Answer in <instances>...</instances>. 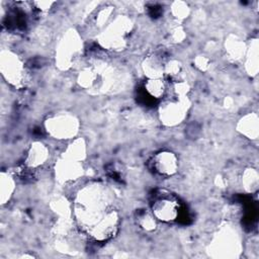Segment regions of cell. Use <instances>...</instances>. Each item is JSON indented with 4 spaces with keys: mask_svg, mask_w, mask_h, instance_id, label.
<instances>
[{
    "mask_svg": "<svg viewBox=\"0 0 259 259\" xmlns=\"http://www.w3.org/2000/svg\"><path fill=\"white\" fill-rule=\"evenodd\" d=\"M73 217L80 230L98 242L111 239L118 231L120 214L113 190L102 182H89L76 193Z\"/></svg>",
    "mask_w": 259,
    "mask_h": 259,
    "instance_id": "cell-1",
    "label": "cell"
},
{
    "mask_svg": "<svg viewBox=\"0 0 259 259\" xmlns=\"http://www.w3.org/2000/svg\"><path fill=\"white\" fill-rule=\"evenodd\" d=\"M133 28L134 22L128 16L117 15L97 35V41L104 50L120 52L125 49L126 36Z\"/></svg>",
    "mask_w": 259,
    "mask_h": 259,
    "instance_id": "cell-2",
    "label": "cell"
},
{
    "mask_svg": "<svg viewBox=\"0 0 259 259\" xmlns=\"http://www.w3.org/2000/svg\"><path fill=\"white\" fill-rule=\"evenodd\" d=\"M83 51L82 37L76 29L70 28L64 32L56 47V66L67 71L81 57Z\"/></svg>",
    "mask_w": 259,
    "mask_h": 259,
    "instance_id": "cell-3",
    "label": "cell"
},
{
    "mask_svg": "<svg viewBox=\"0 0 259 259\" xmlns=\"http://www.w3.org/2000/svg\"><path fill=\"white\" fill-rule=\"evenodd\" d=\"M241 252V242L238 233L231 227H223L214 234L207 253L213 258H234Z\"/></svg>",
    "mask_w": 259,
    "mask_h": 259,
    "instance_id": "cell-4",
    "label": "cell"
},
{
    "mask_svg": "<svg viewBox=\"0 0 259 259\" xmlns=\"http://www.w3.org/2000/svg\"><path fill=\"white\" fill-rule=\"evenodd\" d=\"M46 132L52 138L61 141L73 140L79 133L80 121L76 115L70 112H58L45 120Z\"/></svg>",
    "mask_w": 259,
    "mask_h": 259,
    "instance_id": "cell-5",
    "label": "cell"
},
{
    "mask_svg": "<svg viewBox=\"0 0 259 259\" xmlns=\"http://www.w3.org/2000/svg\"><path fill=\"white\" fill-rule=\"evenodd\" d=\"M190 105L188 97L166 98L159 105V119L166 126L178 125L186 118Z\"/></svg>",
    "mask_w": 259,
    "mask_h": 259,
    "instance_id": "cell-6",
    "label": "cell"
},
{
    "mask_svg": "<svg viewBox=\"0 0 259 259\" xmlns=\"http://www.w3.org/2000/svg\"><path fill=\"white\" fill-rule=\"evenodd\" d=\"M0 71L3 78L12 86L20 88L25 85L26 71L24 63L14 52L3 49L0 52Z\"/></svg>",
    "mask_w": 259,
    "mask_h": 259,
    "instance_id": "cell-7",
    "label": "cell"
},
{
    "mask_svg": "<svg viewBox=\"0 0 259 259\" xmlns=\"http://www.w3.org/2000/svg\"><path fill=\"white\" fill-rule=\"evenodd\" d=\"M180 205L178 200L171 194H160L151 205V211L157 221L162 223H172L179 215Z\"/></svg>",
    "mask_w": 259,
    "mask_h": 259,
    "instance_id": "cell-8",
    "label": "cell"
},
{
    "mask_svg": "<svg viewBox=\"0 0 259 259\" xmlns=\"http://www.w3.org/2000/svg\"><path fill=\"white\" fill-rule=\"evenodd\" d=\"M83 162L61 156L55 165V177L61 184L76 181L84 175Z\"/></svg>",
    "mask_w": 259,
    "mask_h": 259,
    "instance_id": "cell-9",
    "label": "cell"
},
{
    "mask_svg": "<svg viewBox=\"0 0 259 259\" xmlns=\"http://www.w3.org/2000/svg\"><path fill=\"white\" fill-rule=\"evenodd\" d=\"M153 170L160 176L170 177L178 171V157L175 153L163 150L156 153L151 161Z\"/></svg>",
    "mask_w": 259,
    "mask_h": 259,
    "instance_id": "cell-10",
    "label": "cell"
},
{
    "mask_svg": "<svg viewBox=\"0 0 259 259\" xmlns=\"http://www.w3.org/2000/svg\"><path fill=\"white\" fill-rule=\"evenodd\" d=\"M50 156L49 148L46 144L39 141L33 142L26 153V157L24 160L25 166L30 169H36L41 167L44 164L47 163Z\"/></svg>",
    "mask_w": 259,
    "mask_h": 259,
    "instance_id": "cell-11",
    "label": "cell"
},
{
    "mask_svg": "<svg viewBox=\"0 0 259 259\" xmlns=\"http://www.w3.org/2000/svg\"><path fill=\"white\" fill-rule=\"evenodd\" d=\"M237 131L247 139L256 141L259 137V117L255 112L243 115L237 122Z\"/></svg>",
    "mask_w": 259,
    "mask_h": 259,
    "instance_id": "cell-12",
    "label": "cell"
},
{
    "mask_svg": "<svg viewBox=\"0 0 259 259\" xmlns=\"http://www.w3.org/2000/svg\"><path fill=\"white\" fill-rule=\"evenodd\" d=\"M165 63L161 57L157 55H150L142 62V70L147 79H159L164 78Z\"/></svg>",
    "mask_w": 259,
    "mask_h": 259,
    "instance_id": "cell-13",
    "label": "cell"
},
{
    "mask_svg": "<svg viewBox=\"0 0 259 259\" xmlns=\"http://www.w3.org/2000/svg\"><path fill=\"white\" fill-rule=\"evenodd\" d=\"M225 50L229 60L237 62L244 59L247 45L238 35L231 33L225 40Z\"/></svg>",
    "mask_w": 259,
    "mask_h": 259,
    "instance_id": "cell-14",
    "label": "cell"
},
{
    "mask_svg": "<svg viewBox=\"0 0 259 259\" xmlns=\"http://www.w3.org/2000/svg\"><path fill=\"white\" fill-rule=\"evenodd\" d=\"M259 45L258 39H251L250 44L247 46V50L244 56L245 70L247 74L251 77H255L259 71Z\"/></svg>",
    "mask_w": 259,
    "mask_h": 259,
    "instance_id": "cell-15",
    "label": "cell"
},
{
    "mask_svg": "<svg viewBox=\"0 0 259 259\" xmlns=\"http://www.w3.org/2000/svg\"><path fill=\"white\" fill-rule=\"evenodd\" d=\"M62 156L83 162L87 156V146L85 140L82 138H75L71 140V142L64 150Z\"/></svg>",
    "mask_w": 259,
    "mask_h": 259,
    "instance_id": "cell-16",
    "label": "cell"
},
{
    "mask_svg": "<svg viewBox=\"0 0 259 259\" xmlns=\"http://www.w3.org/2000/svg\"><path fill=\"white\" fill-rule=\"evenodd\" d=\"M15 180L11 174L2 171L0 174V201L1 204H6L12 197L15 191Z\"/></svg>",
    "mask_w": 259,
    "mask_h": 259,
    "instance_id": "cell-17",
    "label": "cell"
},
{
    "mask_svg": "<svg viewBox=\"0 0 259 259\" xmlns=\"http://www.w3.org/2000/svg\"><path fill=\"white\" fill-rule=\"evenodd\" d=\"M77 83L83 89H91L94 86H99V74L92 67L82 69L77 76Z\"/></svg>",
    "mask_w": 259,
    "mask_h": 259,
    "instance_id": "cell-18",
    "label": "cell"
},
{
    "mask_svg": "<svg viewBox=\"0 0 259 259\" xmlns=\"http://www.w3.org/2000/svg\"><path fill=\"white\" fill-rule=\"evenodd\" d=\"M146 92L153 98H163L167 92V83L164 78L159 79H147L145 82Z\"/></svg>",
    "mask_w": 259,
    "mask_h": 259,
    "instance_id": "cell-19",
    "label": "cell"
},
{
    "mask_svg": "<svg viewBox=\"0 0 259 259\" xmlns=\"http://www.w3.org/2000/svg\"><path fill=\"white\" fill-rule=\"evenodd\" d=\"M242 185L246 192L255 193L259 187V174L255 168L248 167L242 174Z\"/></svg>",
    "mask_w": 259,
    "mask_h": 259,
    "instance_id": "cell-20",
    "label": "cell"
},
{
    "mask_svg": "<svg viewBox=\"0 0 259 259\" xmlns=\"http://www.w3.org/2000/svg\"><path fill=\"white\" fill-rule=\"evenodd\" d=\"M136 221L138 226L145 232H153L158 227V221L151 210L141 209L137 212Z\"/></svg>",
    "mask_w": 259,
    "mask_h": 259,
    "instance_id": "cell-21",
    "label": "cell"
},
{
    "mask_svg": "<svg viewBox=\"0 0 259 259\" xmlns=\"http://www.w3.org/2000/svg\"><path fill=\"white\" fill-rule=\"evenodd\" d=\"M170 10H171V14L173 15V17L178 21L184 20L190 14V8H189L188 4L183 1L173 2L171 4Z\"/></svg>",
    "mask_w": 259,
    "mask_h": 259,
    "instance_id": "cell-22",
    "label": "cell"
},
{
    "mask_svg": "<svg viewBox=\"0 0 259 259\" xmlns=\"http://www.w3.org/2000/svg\"><path fill=\"white\" fill-rule=\"evenodd\" d=\"M182 70H183L182 64L178 60H170L167 63H165V68H164L165 76H168L173 81L181 79L179 78V76L181 75Z\"/></svg>",
    "mask_w": 259,
    "mask_h": 259,
    "instance_id": "cell-23",
    "label": "cell"
},
{
    "mask_svg": "<svg viewBox=\"0 0 259 259\" xmlns=\"http://www.w3.org/2000/svg\"><path fill=\"white\" fill-rule=\"evenodd\" d=\"M171 90L173 92V96L175 97H187L190 91V85L184 79L174 80L171 86Z\"/></svg>",
    "mask_w": 259,
    "mask_h": 259,
    "instance_id": "cell-24",
    "label": "cell"
},
{
    "mask_svg": "<svg viewBox=\"0 0 259 259\" xmlns=\"http://www.w3.org/2000/svg\"><path fill=\"white\" fill-rule=\"evenodd\" d=\"M113 12L112 7H106V8H102L96 16V25L98 27H105L111 20V14Z\"/></svg>",
    "mask_w": 259,
    "mask_h": 259,
    "instance_id": "cell-25",
    "label": "cell"
},
{
    "mask_svg": "<svg viewBox=\"0 0 259 259\" xmlns=\"http://www.w3.org/2000/svg\"><path fill=\"white\" fill-rule=\"evenodd\" d=\"M170 37H171V41H173L174 44L182 42L186 37V32H185L183 26L177 25V26L173 27L171 30V33H170Z\"/></svg>",
    "mask_w": 259,
    "mask_h": 259,
    "instance_id": "cell-26",
    "label": "cell"
},
{
    "mask_svg": "<svg viewBox=\"0 0 259 259\" xmlns=\"http://www.w3.org/2000/svg\"><path fill=\"white\" fill-rule=\"evenodd\" d=\"M194 66L199 70V71H206L208 68H209V65H210V61L209 59L204 56V55H198L195 57L194 61Z\"/></svg>",
    "mask_w": 259,
    "mask_h": 259,
    "instance_id": "cell-27",
    "label": "cell"
},
{
    "mask_svg": "<svg viewBox=\"0 0 259 259\" xmlns=\"http://www.w3.org/2000/svg\"><path fill=\"white\" fill-rule=\"evenodd\" d=\"M54 4H55L54 1H35V2H33V5L40 11H49Z\"/></svg>",
    "mask_w": 259,
    "mask_h": 259,
    "instance_id": "cell-28",
    "label": "cell"
}]
</instances>
